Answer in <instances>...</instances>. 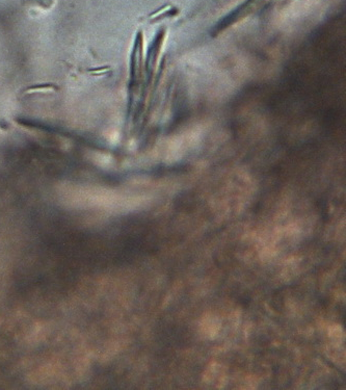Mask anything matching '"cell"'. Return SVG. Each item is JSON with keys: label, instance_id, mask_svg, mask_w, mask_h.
<instances>
[]
</instances>
